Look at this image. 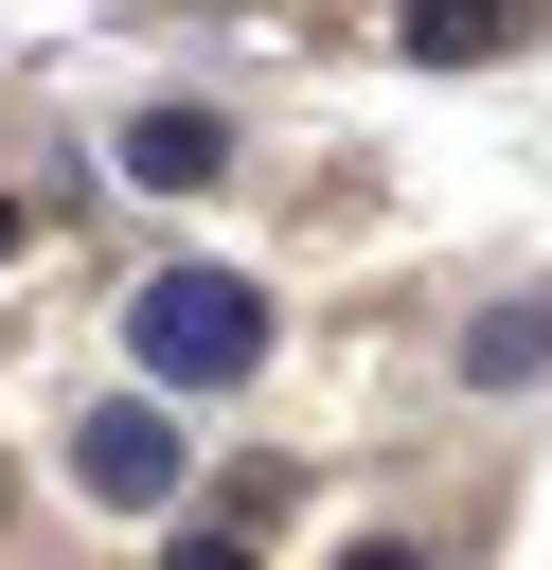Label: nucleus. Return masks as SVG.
<instances>
[{
	"mask_svg": "<svg viewBox=\"0 0 552 570\" xmlns=\"http://www.w3.org/2000/svg\"><path fill=\"white\" fill-rule=\"evenodd\" d=\"M125 338H142L160 392H231V374H267V285H231V267H142V285H125Z\"/></svg>",
	"mask_w": 552,
	"mask_h": 570,
	"instance_id": "nucleus-1",
	"label": "nucleus"
},
{
	"mask_svg": "<svg viewBox=\"0 0 552 570\" xmlns=\"http://www.w3.org/2000/svg\"><path fill=\"white\" fill-rule=\"evenodd\" d=\"M71 481H89L107 517H160V499H178V410H142V392L89 410V428H71Z\"/></svg>",
	"mask_w": 552,
	"mask_h": 570,
	"instance_id": "nucleus-2",
	"label": "nucleus"
},
{
	"mask_svg": "<svg viewBox=\"0 0 552 570\" xmlns=\"http://www.w3.org/2000/svg\"><path fill=\"white\" fill-rule=\"evenodd\" d=\"M392 36H410V71H499L534 36V0H392Z\"/></svg>",
	"mask_w": 552,
	"mask_h": 570,
	"instance_id": "nucleus-3",
	"label": "nucleus"
},
{
	"mask_svg": "<svg viewBox=\"0 0 552 570\" xmlns=\"http://www.w3.org/2000/svg\"><path fill=\"white\" fill-rule=\"evenodd\" d=\"M125 178H142V196H214V178H231V125H214V107H142V125H125Z\"/></svg>",
	"mask_w": 552,
	"mask_h": 570,
	"instance_id": "nucleus-4",
	"label": "nucleus"
},
{
	"mask_svg": "<svg viewBox=\"0 0 552 570\" xmlns=\"http://www.w3.org/2000/svg\"><path fill=\"white\" fill-rule=\"evenodd\" d=\"M463 374H481V392H534V374H552V303H481V321H463Z\"/></svg>",
	"mask_w": 552,
	"mask_h": 570,
	"instance_id": "nucleus-5",
	"label": "nucleus"
},
{
	"mask_svg": "<svg viewBox=\"0 0 552 570\" xmlns=\"http://www.w3.org/2000/svg\"><path fill=\"white\" fill-rule=\"evenodd\" d=\"M160 570H249V517H196V534H178Z\"/></svg>",
	"mask_w": 552,
	"mask_h": 570,
	"instance_id": "nucleus-6",
	"label": "nucleus"
},
{
	"mask_svg": "<svg viewBox=\"0 0 552 570\" xmlns=\"http://www.w3.org/2000/svg\"><path fill=\"white\" fill-rule=\"evenodd\" d=\"M338 570H427V534H356V552H338Z\"/></svg>",
	"mask_w": 552,
	"mask_h": 570,
	"instance_id": "nucleus-7",
	"label": "nucleus"
},
{
	"mask_svg": "<svg viewBox=\"0 0 552 570\" xmlns=\"http://www.w3.org/2000/svg\"><path fill=\"white\" fill-rule=\"evenodd\" d=\"M18 232H36V214H18V196H0V267H18Z\"/></svg>",
	"mask_w": 552,
	"mask_h": 570,
	"instance_id": "nucleus-8",
	"label": "nucleus"
}]
</instances>
